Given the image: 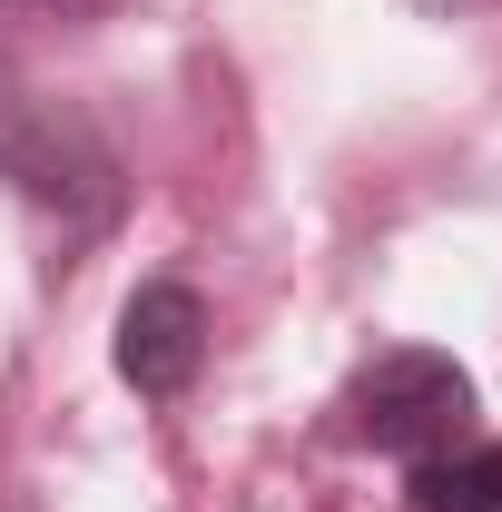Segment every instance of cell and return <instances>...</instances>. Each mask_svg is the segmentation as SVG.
Returning <instances> with one entry per match:
<instances>
[{"mask_svg": "<svg viewBox=\"0 0 502 512\" xmlns=\"http://www.w3.org/2000/svg\"><path fill=\"white\" fill-rule=\"evenodd\" d=\"M0 178L30 197V207L69 217V227H99V217L119 207V158H109V138L79 119V109L40 99L10 60H0Z\"/></svg>", "mask_w": 502, "mask_h": 512, "instance_id": "obj_1", "label": "cell"}, {"mask_svg": "<svg viewBox=\"0 0 502 512\" xmlns=\"http://www.w3.org/2000/svg\"><path fill=\"white\" fill-rule=\"evenodd\" d=\"M345 434L365 453L424 463V453L473 434V375L453 355H434V345H394V355H375L365 375L345 384Z\"/></svg>", "mask_w": 502, "mask_h": 512, "instance_id": "obj_2", "label": "cell"}, {"mask_svg": "<svg viewBox=\"0 0 502 512\" xmlns=\"http://www.w3.org/2000/svg\"><path fill=\"white\" fill-rule=\"evenodd\" d=\"M207 365V306H197V286L178 276H158V286H138L119 306V375L148 394V404H178Z\"/></svg>", "mask_w": 502, "mask_h": 512, "instance_id": "obj_3", "label": "cell"}, {"mask_svg": "<svg viewBox=\"0 0 502 512\" xmlns=\"http://www.w3.org/2000/svg\"><path fill=\"white\" fill-rule=\"evenodd\" d=\"M414 512H502V444H443L414 463Z\"/></svg>", "mask_w": 502, "mask_h": 512, "instance_id": "obj_4", "label": "cell"}, {"mask_svg": "<svg viewBox=\"0 0 502 512\" xmlns=\"http://www.w3.org/2000/svg\"><path fill=\"white\" fill-rule=\"evenodd\" d=\"M50 10H69V20H89V10H109V0H50Z\"/></svg>", "mask_w": 502, "mask_h": 512, "instance_id": "obj_5", "label": "cell"}]
</instances>
